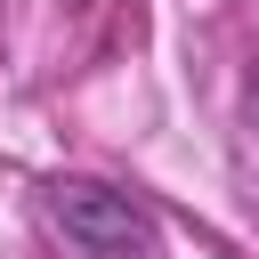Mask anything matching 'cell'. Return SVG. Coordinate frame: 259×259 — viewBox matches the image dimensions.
I'll list each match as a JSON object with an SVG mask.
<instances>
[{
	"label": "cell",
	"mask_w": 259,
	"mask_h": 259,
	"mask_svg": "<svg viewBox=\"0 0 259 259\" xmlns=\"http://www.w3.org/2000/svg\"><path fill=\"white\" fill-rule=\"evenodd\" d=\"M49 219L65 227V243L81 259H154V210L121 186L97 178H57L49 186Z\"/></svg>",
	"instance_id": "cell-1"
}]
</instances>
